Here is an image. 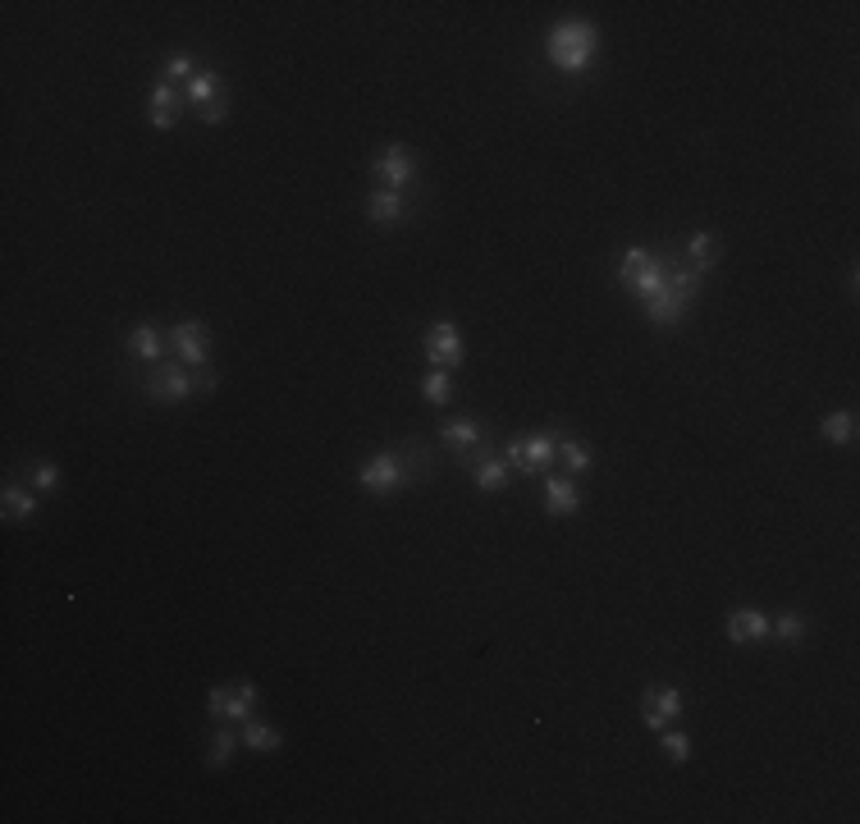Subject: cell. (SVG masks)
I'll return each mask as SVG.
<instances>
[{"label":"cell","mask_w":860,"mask_h":824,"mask_svg":"<svg viewBox=\"0 0 860 824\" xmlns=\"http://www.w3.org/2000/svg\"><path fill=\"white\" fill-rule=\"evenodd\" d=\"M700 284H705V271H696V266H691L687 257H678V252H668L664 284H659V293L650 303H641L645 321H650V326H678V321H687V312L700 298Z\"/></svg>","instance_id":"obj_1"},{"label":"cell","mask_w":860,"mask_h":824,"mask_svg":"<svg viewBox=\"0 0 860 824\" xmlns=\"http://www.w3.org/2000/svg\"><path fill=\"white\" fill-rule=\"evenodd\" d=\"M215 385H220V376H215L211 367H206V371H188L179 358H174V362H156V367L142 376V394H147L151 403H188L193 394H211Z\"/></svg>","instance_id":"obj_2"},{"label":"cell","mask_w":860,"mask_h":824,"mask_svg":"<svg viewBox=\"0 0 860 824\" xmlns=\"http://www.w3.org/2000/svg\"><path fill=\"white\" fill-rule=\"evenodd\" d=\"M595 51H600V33H595V23H586V19H563L559 28L545 37V55L559 74H586Z\"/></svg>","instance_id":"obj_3"},{"label":"cell","mask_w":860,"mask_h":824,"mask_svg":"<svg viewBox=\"0 0 860 824\" xmlns=\"http://www.w3.org/2000/svg\"><path fill=\"white\" fill-rule=\"evenodd\" d=\"M668 275V252H650V248H627L618 257V284L632 293L636 303H650L659 293Z\"/></svg>","instance_id":"obj_4"},{"label":"cell","mask_w":860,"mask_h":824,"mask_svg":"<svg viewBox=\"0 0 860 824\" xmlns=\"http://www.w3.org/2000/svg\"><path fill=\"white\" fill-rule=\"evenodd\" d=\"M559 431H531V435H517V440H508L504 445V458L513 472H522V477H540V472H549V467L559 463Z\"/></svg>","instance_id":"obj_5"},{"label":"cell","mask_w":860,"mask_h":824,"mask_svg":"<svg viewBox=\"0 0 860 824\" xmlns=\"http://www.w3.org/2000/svg\"><path fill=\"white\" fill-rule=\"evenodd\" d=\"M371 170H376V188H389V193H408V188L417 184V156H412V147H403V142L380 147Z\"/></svg>","instance_id":"obj_6"},{"label":"cell","mask_w":860,"mask_h":824,"mask_svg":"<svg viewBox=\"0 0 860 824\" xmlns=\"http://www.w3.org/2000/svg\"><path fill=\"white\" fill-rule=\"evenodd\" d=\"M165 339H170L174 358H179L188 371L211 367V330H206L202 321H179V326L165 330Z\"/></svg>","instance_id":"obj_7"},{"label":"cell","mask_w":860,"mask_h":824,"mask_svg":"<svg viewBox=\"0 0 860 824\" xmlns=\"http://www.w3.org/2000/svg\"><path fill=\"white\" fill-rule=\"evenodd\" d=\"M257 701H261L257 683L211 687V692H206V715H211V719H229V724H243V719H252Z\"/></svg>","instance_id":"obj_8"},{"label":"cell","mask_w":860,"mask_h":824,"mask_svg":"<svg viewBox=\"0 0 860 824\" xmlns=\"http://www.w3.org/2000/svg\"><path fill=\"white\" fill-rule=\"evenodd\" d=\"M463 358H467L463 330L453 326V321H435V326L426 330V362L430 367H444V371H458Z\"/></svg>","instance_id":"obj_9"},{"label":"cell","mask_w":860,"mask_h":824,"mask_svg":"<svg viewBox=\"0 0 860 824\" xmlns=\"http://www.w3.org/2000/svg\"><path fill=\"white\" fill-rule=\"evenodd\" d=\"M682 710H687V696L678 692V687H645L641 696V719L650 733H659V728L668 724V719H678Z\"/></svg>","instance_id":"obj_10"},{"label":"cell","mask_w":860,"mask_h":824,"mask_svg":"<svg viewBox=\"0 0 860 824\" xmlns=\"http://www.w3.org/2000/svg\"><path fill=\"white\" fill-rule=\"evenodd\" d=\"M357 486H362L366 495H394V490H403V467H398L394 454L366 458L362 472H357Z\"/></svg>","instance_id":"obj_11"},{"label":"cell","mask_w":860,"mask_h":824,"mask_svg":"<svg viewBox=\"0 0 860 824\" xmlns=\"http://www.w3.org/2000/svg\"><path fill=\"white\" fill-rule=\"evenodd\" d=\"M440 440H444V445H449L458 458H463V454H472L481 440H490V426L476 422V417H453V422L440 426Z\"/></svg>","instance_id":"obj_12"},{"label":"cell","mask_w":860,"mask_h":824,"mask_svg":"<svg viewBox=\"0 0 860 824\" xmlns=\"http://www.w3.org/2000/svg\"><path fill=\"white\" fill-rule=\"evenodd\" d=\"M581 509V486L572 477H545V513L549 518H568Z\"/></svg>","instance_id":"obj_13"},{"label":"cell","mask_w":860,"mask_h":824,"mask_svg":"<svg viewBox=\"0 0 860 824\" xmlns=\"http://www.w3.org/2000/svg\"><path fill=\"white\" fill-rule=\"evenodd\" d=\"M179 92L174 87H165V83H156L151 87V97H147V120H151V129H161V133H170L174 124H179Z\"/></svg>","instance_id":"obj_14"},{"label":"cell","mask_w":860,"mask_h":824,"mask_svg":"<svg viewBox=\"0 0 860 824\" xmlns=\"http://www.w3.org/2000/svg\"><path fill=\"white\" fill-rule=\"evenodd\" d=\"M728 641H737V646L769 641V614H760V609H737V614H728Z\"/></svg>","instance_id":"obj_15"},{"label":"cell","mask_w":860,"mask_h":824,"mask_svg":"<svg viewBox=\"0 0 860 824\" xmlns=\"http://www.w3.org/2000/svg\"><path fill=\"white\" fill-rule=\"evenodd\" d=\"M403 216H408V202H403V193L376 188V193L366 197V220H371V225H398Z\"/></svg>","instance_id":"obj_16"},{"label":"cell","mask_w":860,"mask_h":824,"mask_svg":"<svg viewBox=\"0 0 860 824\" xmlns=\"http://www.w3.org/2000/svg\"><path fill=\"white\" fill-rule=\"evenodd\" d=\"M165 344H170V339H165V330L147 326V321L129 330V358H142V362H151V367H156V362H165L161 358Z\"/></svg>","instance_id":"obj_17"},{"label":"cell","mask_w":860,"mask_h":824,"mask_svg":"<svg viewBox=\"0 0 860 824\" xmlns=\"http://www.w3.org/2000/svg\"><path fill=\"white\" fill-rule=\"evenodd\" d=\"M394 458H398V467H403V490L408 486H421V481L435 472V463H430V449L426 445H403V449H394Z\"/></svg>","instance_id":"obj_18"},{"label":"cell","mask_w":860,"mask_h":824,"mask_svg":"<svg viewBox=\"0 0 860 824\" xmlns=\"http://www.w3.org/2000/svg\"><path fill=\"white\" fill-rule=\"evenodd\" d=\"M508 477H513V467H508L504 454H490V458H481V463L472 467V481H476V490H481V495H495V490H504Z\"/></svg>","instance_id":"obj_19"},{"label":"cell","mask_w":860,"mask_h":824,"mask_svg":"<svg viewBox=\"0 0 860 824\" xmlns=\"http://www.w3.org/2000/svg\"><path fill=\"white\" fill-rule=\"evenodd\" d=\"M0 513L5 522H33L37 518V490H23V486H5L0 490Z\"/></svg>","instance_id":"obj_20"},{"label":"cell","mask_w":860,"mask_h":824,"mask_svg":"<svg viewBox=\"0 0 860 824\" xmlns=\"http://www.w3.org/2000/svg\"><path fill=\"white\" fill-rule=\"evenodd\" d=\"M819 435H824L828 445H856V412L851 408L828 412L824 422H819Z\"/></svg>","instance_id":"obj_21"},{"label":"cell","mask_w":860,"mask_h":824,"mask_svg":"<svg viewBox=\"0 0 860 824\" xmlns=\"http://www.w3.org/2000/svg\"><path fill=\"white\" fill-rule=\"evenodd\" d=\"M220 92H225V83H220V74H215V69H197V74L188 78V87H183V97L193 101L197 110L211 106V101L220 97Z\"/></svg>","instance_id":"obj_22"},{"label":"cell","mask_w":860,"mask_h":824,"mask_svg":"<svg viewBox=\"0 0 860 824\" xmlns=\"http://www.w3.org/2000/svg\"><path fill=\"white\" fill-rule=\"evenodd\" d=\"M238 738H243V747H248V751H280V747H284L280 728L261 724V719H243V728H238Z\"/></svg>","instance_id":"obj_23"},{"label":"cell","mask_w":860,"mask_h":824,"mask_svg":"<svg viewBox=\"0 0 860 824\" xmlns=\"http://www.w3.org/2000/svg\"><path fill=\"white\" fill-rule=\"evenodd\" d=\"M421 399L430 403V408H449L453 399V376L444 367H430L426 376H421Z\"/></svg>","instance_id":"obj_24"},{"label":"cell","mask_w":860,"mask_h":824,"mask_svg":"<svg viewBox=\"0 0 860 824\" xmlns=\"http://www.w3.org/2000/svg\"><path fill=\"white\" fill-rule=\"evenodd\" d=\"M234 747H243V738H238L234 728H229V719H225V724L211 733V751H206V765H211V770H225L229 756H234Z\"/></svg>","instance_id":"obj_25"},{"label":"cell","mask_w":860,"mask_h":824,"mask_svg":"<svg viewBox=\"0 0 860 824\" xmlns=\"http://www.w3.org/2000/svg\"><path fill=\"white\" fill-rule=\"evenodd\" d=\"M682 257H687L696 271H710L714 261H719V239H714L710 229H700V234L687 239V252H682Z\"/></svg>","instance_id":"obj_26"},{"label":"cell","mask_w":860,"mask_h":824,"mask_svg":"<svg viewBox=\"0 0 860 824\" xmlns=\"http://www.w3.org/2000/svg\"><path fill=\"white\" fill-rule=\"evenodd\" d=\"M559 463L568 467L572 477H581V472H591L595 454H591V445H586V440H568V435H563V440H559Z\"/></svg>","instance_id":"obj_27"},{"label":"cell","mask_w":860,"mask_h":824,"mask_svg":"<svg viewBox=\"0 0 860 824\" xmlns=\"http://www.w3.org/2000/svg\"><path fill=\"white\" fill-rule=\"evenodd\" d=\"M769 637L783 641V646H796V641L806 637V614H778V618H769Z\"/></svg>","instance_id":"obj_28"},{"label":"cell","mask_w":860,"mask_h":824,"mask_svg":"<svg viewBox=\"0 0 860 824\" xmlns=\"http://www.w3.org/2000/svg\"><path fill=\"white\" fill-rule=\"evenodd\" d=\"M28 486L37 490V495H55V490H60V467L55 463H33V472H28Z\"/></svg>","instance_id":"obj_29"},{"label":"cell","mask_w":860,"mask_h":824,"mask_svg":"<svg viewBox=\"0 0 860 824\" xmlns=\"http://www.w3.org/2000/svg\"><path fill=\"white\" fill-rule=\"evenodd\" d=\"M193 74H197V69H193V60H188V55H170V60L161 65V78H156V83L174 87V83H188Z\"/></svg>","instance_id":"obj_30"},{"label":"cell","mask_w":860,"mask_h":824,"mask_svg":"<svg viewBox=\"0 0 860 824\" xmlns=\"http://www.w3.org/2000/svg\"><path fill=\"white\" fill-rule=\"evenodd\" d=\"M691 751H696V747H691L687 733H664V756L668 760H678V765H682V760H691Z\"/></svg>","instance_id":"obj_31"},{"label":"cell","mask_w":860,"mask_h":824,"mask_svg":"<svg viewBox=\"0 0 860 824\" xmlns=\"http://www.w3.org/2000/svg\"><path fill=\"white\" fill-rule=\"evenodd\" d=\"M225 115H229V92H220L211 106L197 110V120H202V124H225Z\"/></svg>","instance_id":"obj_32"}]
</instances>
